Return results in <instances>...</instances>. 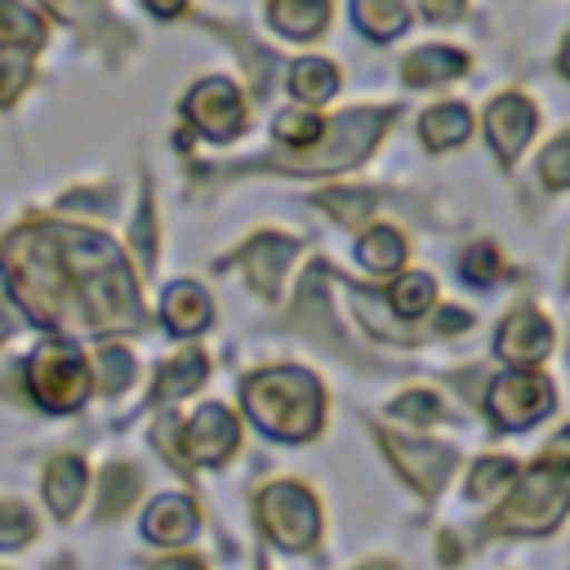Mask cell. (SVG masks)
Masks as SVG:
<instances>
[{
  "instance_id": "38",
  "label": "cell",
  "mask_w": 570,
  "mask_h": 570,
  "mask_svg": "<svg viewBox=\"0 0 570 570\" xmlns=\"http://www.w3.org/2000/svg\"><path fill=\"white\" fill-rule=\"evenodd\" d=\"M156 570H200V561H187V557L178 561V557H174V561H160Z\"/></svg>"
},
{
  "instance_id": "25",
  "label": "cell",
  "mask_w": 570,
  "mask_h": 570,
  "mask_svg": "<svg viewBox=\"0 0 570 570\" xmlns=\"http://www.w3.org/2000/svg\"><path fill=\"white\" fill-rule=\"evenodd\" d=\"M205 361H200V352H183L178 361H169L165 370H160V383H156V396H187L200 379H205Z\"/></svg>"
},
{
  "instance_id": "8",
  "label": "cell",
  "mask_w": 570,
  "mask_h": 570,
  "mask_svg": "<svg viewBox=\"0 0 570 570\" xmlns=\"http://www.w3.org/2000/svg\"><path fill=\"white\" fill-rule=\"evenodd\" d=\"M187 120L200 125V134H209V138H232L245 125V107H240V94L232 89V80H200L187 94Z\"/></svg>"
},
{
  "instance_id": "11",
  "label": "cell",
  "mask_w": 570,
  "mask_h": 570,
  "mask_svg": "<svg viewBox=\"0 0 570 570\" xmlns=\"http://www.w3.org/2000/svg\"><path fill=\"white\" fill-rule=\"evenodd\" d=\"M548 347H552V325L534 307H517L499 330V356H508L512 365H534L548 356Z\"/></svg>"
},
{
  "instance_id": "26",
  "label": "cell",
  "mask_w": 570,
  "mask_h": 570,
  "mask_svg": "<svg viewBox=\"0 0 570 570\" xmlns=\"http://www.w3.org/2000/svg\"><path fill=\"white\" fill-rule=\"evenodd\" d=\"M512 476H517V463H512V459H481V463L472 468V476H468V494H472V499H490V494H499Z\"/></svg>"
},
{
  "instance_id": "1",
  "label": "cell",
  "mask_w": 570,
  "mask_h": 570,
  "mask_svg": "<svg viewBox=\"0 0 570 570\" xmlns=\"http://www.w3.org/2000/svg\"><path fill=\"white\" fill-rule=\"evenodd\" d=\"M570 508V428L539 454V463L517 481L503 512L490 521V530L512 534H548Z\"/></svg>"
},
{
  "instance_id": "42",
  "label": "cell",
  "mask_w": 570,
  "mask_h": 570,
  "mask_svg": "<svg viewBox=\"0 0 570 570\" xmlns=\"http://www.w3.org/2000/svg\"><path fill=\"white\" fill-rule=\"evenodd\" d=\"M361 570H396V566H387V561H374V566H361Z\"/></svg>"
},
{
  "instance_id": "18",
  "label": "cell",
  "mask_w": 570,
  "mask_h": 570,
  "mask_svg": "<svg viewBox=\"0 0 570 570\" xmlns=\"http://www.w3.org/2000/svg\"><path fill=\"white\" fill-rule=\"evenodd\" d=\"M468 129H472V116H468V107H459V102H441V107H432V111L419 120V134H423L428 147H454V142L468 138Z\"/></svg>"
},
{
  "instance_id": "16",
  "label": "cell",
  "mask_w": 570,
  "mask_h": 570,
  "mask_svg": "<svg viewBox=\"0 0 570 570\" xmlns=\"http://www.w3.org/2000/svg\"><path fill=\"white\" fill-rule=\"evenodd\" d=\"M463 67H468L463 53L441 49V45H428V49H414V53L405 58V80H410V85H436V80L459 76Z\"/></svg>"
},
{
  "instance_id": "29",
  "label": "cell",
  "mask_w": 570,
  "mask_h": 570,
  "mask_svg": "<svg viewBox=\"0 0 570 570\" xmlns=\"http://www.w3.org/2000/svg\"><path fill=\"white\" fill-rule=\"evenodd\" d=\"M356 312L365 316V325H370L374 334H383V338H392V343H414V334H410V330H396V325H387L383 298H374V294H356Z\"/></svg>"
},
{
  "instance_id": "13",
  "label": "cell",
  "mask_w": 570,
  "mask_h": 570,
  "mask_svg": "<svg viewBox=\"0 0 570 570\" xmlns=\"http://www.w3.org/2000/svg\"><path fill=\"white\" fill-rule=\"evenodd\" d=\"M289 254H294V245H289L285 236H258V240L245 249V272H249V281L258 285V294H276Z\"/></svg>"
},
{
  "instance_id": "32",
  "label": "cell",
  "mask_w": 570,
  "mask_h": 570,
  "mask_svg": "<svg viewBox=\"0 0 570 570\" xmlns=\"http://www.w3.org/2000/svg\"><path fill=\"white\" fill-rule=\"evenodd\" d=\"M392 414H396V419H410V423H419V428H428V423L441 414V405H436L432 392H410V396H401V401L392 405Z\"/></svg>"
},
{
  "instance_id": "14",
  "label": "cell",
  "mask_w": 570,
  "mask_h": 570,
  "mask_svg": "<svg viewBox=\"0 0 570 570\" xmlns=\"http://www.w3.org/2000/svg\"><path fill=\"white\" fill-rule=\"evenodd\" d=\"M85 494V463L80 459H53L45 472V499L58 517H71Z\"/></svg>"
},
{
  "instance_id": "35",
  "label": "cell",
  "mask_w": 570,
  "mask_h": 570,
  "mask_svg": "<svg viewBox=\"0 0 570 570\" xmlns=\"http://www.w3.org/2000/svg\"><path fill=\"white\" fill-rule=\"evenodd\" d=\"M27 85V53H0V102Z\"/></svg>"
},
{
  "instance_id": "30",
  "label": "cell",
  "mask_w": 570,
  "mask_h": 570,
  "mask_svg": "<svg viewBox=\"0 0 570 570\" xmlns=\"http://www.w3.org/2000/svg\"><path fill=\"white\" fill-rule=\"evenodd\" d=\"M539 169H543V183H548V187H570V134H561V138L543 151Z\"/></svg>"
},
{
  "instance_id": "20",
  "label": "cell",
  "mask_w": 570,
  "mask_h": 570,
  "mask_svg": "<svg viewBox=\"0 0 570 570\" xmlns=\"http://www.w3.org/2000/svg\"><path fill=\"white\" fill-rule=\"evenodd\" d=\"M142 490V476L129 468V463H107L102 472V503H98V517H120Z\"/></svg>"
},
{
  "instance_id": "15",
  "label": "cell",
  "mask_w": 570,
  "mask_h": 570,
  "mask_svg": "<svg viewBox=\"0 0 570 570\" xmlns=\"http://www.w3.org/2000/svg\"><path fill=\"white\" fill-rule=\"evenodd\" d=\"M330 18V0H272V22L289 40H312Z\"/></svg>"
},
{
  "instance_id": "40",
  "label": "cell",
  "mask_w": 570,
  "mask_h": 570,
  "mask_svg": "<svg viewBox=\"0 0 570 570\" xmlns=\"http://www.w3.org/2000/svg\"><path fill=\"white\" fill-rule=\"evenodd\" d=\"M561 71L570 76V40H566V49H561Z\"/></svg>"
},
{
  "instance_id": "41",
  "label": "cell",
  "mask_w": 570,
  "mask_h": 570,
  "mask_svg": "<svg viewBox=\"0 0 570 570\" xmlns=\"http://www.w3.org/2000/svg\"><path fill=\"white\" fill-rule=\"evenodd\" d=\"M4 334H9V312L0 307V338H4Z\"/></svg>"
},
{
  "instance_id": "3",
  "label": "cell",
  "mask_w": 570,
  "mask_h": 570,
  "mask_svg": "<svg viewBox=\"0 0 570 570\" xmlns=\"http://www.w3.org/2000/svg\"><path fill=\"white\" fill-rule=\"evenodd\" d=\"M383 125H387V111H347L330 129H321L316 151L285 156V165H294V169H343V165H352L370 151V142L379 138Z\"/></svg>"
},
{
  "instance_id": "17",
  "label": "cell",
  "mask_w": 570,
  "mask_h": 570,
  "mask_svg": "<svg viewBox=\"0 0 570 570\" xmlns=\"http://www.w3.org/2000/svg\"><path fill=\"white\" fill-rule=\"evenodd\" d=\"M165 321H169L178 334H196V330H205V321H209V298H205V289L191 285V281L174 285L169 298H165Z\"/></svg>"
},
{
  "instance_id": "37",
  "label": "cell",
  "mask_w": 570,
  "mask_h": 570,
  "mask_svg": "<svg viewBox=\"0 0 570 570\" xmlns=\"http://www.w3.org/2000/svg\"><path fill=\"white\" fill-rule=\"evenodd\" d=\"M468 321H472V316H468V312H459V307H445V312H441V321H436V325H441V330H468Z\"/></svg>"
},
{
  "instance_id": "19",
  "label": "cell",
  "mask_w": 570,
  "mask_h": 570,
  "mask_svg": "<svg viewBox=\"0 0 570 570\" xmlns=\"http://www.w3.org/2000/svg\"><path fill=\"white\" fill-rule=\"evenodd\" d=\"M352 18L374 40H387V36H396L410 22V13H405L401 0H352Z\"/></svg>"
},
{
  "instance_id": "23",
  "label": "cell",
  "mask_w": 570,
  "mask_h": 570,
  "mask_svg": "<svg viewBox=\"0 0 570 570\" xmlns=\"http://www.w3.org/2000/svg\"><path fill=\"white\" fill-rule=\"evenodd\" d=\"M432 298H436V285H432V276H423V272L401 276V281L392 285V294H387V303H392L396 316H423V312L432 307Z\"/></svg>"
},
{
  "instance_id": "7",
  "label": "cell",
  "mask_w": 570,
  "mask_h": 570,
  "mask_svg": "<svg viewBox=\"0 0 570 570\" xmlns=\"http://www.w3.org/2000/svg\"><path fill=\"white\" fill-rule=\"evenodd\" d=\"M383 450L392 454L396 472L419 490V494H436L454 468V450L436 445V441H423V436H396V432H379Z\"/></svg>"
},
{
  "instance_id": "31",
  "label": "cell",
  "mask_w": 570,
  "mask_h": 570,
  "mask_svg": "<svg viewBox=\"0 0 570 570\" xmlns=\"http://www.w3.org/2000/svg\"><path fill=\"white\" fill-rule=\"evenodd\" d=\"M129 374H134V361L125 352H102L98 356V387L102 392H120L129 383Z\"/></svg>"
},
{
  "instance_id": "43",
  "label": "cell",
  "mask_w": 570,
  "mask_h": 570,
  "mask_svg": "<svg viewBox=\"0 0 570 570\" xmlns=\"http://www.w3.org/2000/svg\"><path fill=\"white\" fill-rule=\"evenodd\" d=\"M49 4H53V0H49Z\"/></svg>"
},
{
  "instance_id": "5",
  "label": "cell",
  "mask_w": 570,
  "mask_h": 570,
  "mask_svg": "<svg viewBox=\"0 0 570 570\" xmlns=\"http://www.w3.org/2000/svg\"><path fill=\"white\" fill-rule=\"evenodd\" d=\"M258 521L267 525V534L285 548H307L321 530V508L303 485H267L258 494Z\"/></svg>"
},
{
  "instance_id": "21",
  "label": "cell",
  "mask_w": 570,
  "mask_h": 570,
  "mask_svg": "<svg viewBox=\"0 0 570 570\" xmlns=\"http://www.w3.org/2000/svg\"><path fill=\"white\" fill-rule=\"evenodd\" d=\"M289 89H294L303 102H325V98L338 89V76H334L330 62H321V58H303V62L289 71Z\"/></svg>"
},
{
  "instance_id": "10",
  "label": "cell",
  "mask_w": 570,
  "mask_h": 570,
  "mask_svg": "<svg viewBox=\"0 0 570 570\" xmlns=\"http://www.w3.org/2000/svg\"><path fill=\"white\" fill-rule=\"evenodd\" d=\"M485 129H490V142H494V151H499V160H517V151L530 142V134H534V107L521 98V94H503V98H494V107H490V116H485Z\"/></svg>"
},
{
  "instance_id": "27",
  "label": "cell",
  "mask_w": 570,
  "mask_h": 570,
  "mask_svg": "<svg viewBox=\"0 0 570 570\" xmlns=\"http://www.w3.org/2000/svg\"><path fill=\"white\" fill-rule=\"evenodd\" d=\"M31 534H36V517H31V508L4 499V503H0V548H18V543H27Z\"/></svg>"
},
{
  "instance_id": "12",
  "label": "cell",
  "mask_w": 570,
  "mask_h": 570,
  "mask_svg": "<svg viewBox=\"0 0 570 570\" xmlns=\"http://www.w3.org/2000/svg\"><path fill=\"white\" fill-rule=\"evenodd\" d=\"M142 530L156 543H183V539L196 534V508L187 499H174V494L169 499H156L147 508V517H142Z\"/></svg>"
},
{
  "instance_id": "4",
  "label": "cell",
  "mask_w": 570,
  "mask_h": 570,
  "mask_svg": "<svg viewBox=\"0 0 570 570\" xmlns=\"http://www.w3.org/2000/svg\"><path fill=\"white\" fill-rule=\"evenodd\" d=\"M27 374H31L36 401H40L45 410H76V405L85 401V392H89V370H85V361H80L71 347H58V343L40 347V352L31 356V365H27Z\"/></svg>"
},
{
  "instance_id": "9",
  "label": "cell",
  "mask_w": 570,
  "mask_h": 570,
  "mask_svg": "<svg viewBox=\"0 0 570 570\" xmlns=\"http://www.w3.org/2000/svg\"><path fill=\"white\" fill-rule=\"evenodd\" d=\"M232 445H236V419H232L223 405H205V410L187 423V432L178 436L174 459H187V463H218V459L232 454Z\"/></svg>"
},
{
  "instance_id": "36",
  "label": "cell",
  "mask_w": 570,
  "mask_h": 570,
  "mask_svg": "<svg viewBox=\"0 0 570 570\" xmlns=\"http://www.w3.org/2000/svg\"><path fill=\"white\" fill-rule=\"evenodd\" d=\"M419 4H423L432 18H454V13L463 9V0H419Z\"/></svg>"
},
{
  "instance_id": "6",
  "label": "cell",
  "mask_w": 570,
  "mask_h": 570,
  "mask_svg": "<svg viewBox=\"0 0 570 570\" xmlns=\"http://www.w3.org/2000/svg\"><path fill=\"white\" fill-rule=\"evenodd\" d=\"M485 405H490V419L499 428H525V423H534L552 410V383L530 374V370H517V374L494 379Z\"/></svg>"
},
{
  "instance_id": "24",
  "label": "cell",
  "mask_w": 570,
  "mask_h": 570,
  "mask_svg": "<svg viewBox=\"0 0 570 570\" xmlns=\"http://www.w3.org/2000/svg\"><path fill=\"white\" fill-rule=\"evenodd\" d=\"M45 22L18 4V0H0V45H40Z\"/></svg>"
},
{
  "instance_id": "2",
  "label": "cell",
  "mask_w": 570,
  "mask_h": 570,
  "mask_svg": "<svg viewBox=\"0 0 570 570\" xmlns=\"http://www.w3.org/2000/svg\"><path fill=\"white\" fill-rule=\"evenodd\" d=\"M245 410L263 432L303 441L321 428L325 396L316 379L303 370H263L245 383Z\"/></svg>"
},
{
  "instance_id": "39",
  "label": "cell",
  "mask_w": 570,
  "mask_h": 570,
  "mask_svg": "<svg viewBox=\"0 0 570 570\" xmlns=\"http://www.w3.org/2000/svg\"><path fill=\"white\" fill-rule=\"evenodd\" d=\"M147 4H151L156 13H178V9H183V0H147Z\"/></svg>"
},
{
  "instance_id": "34",
  "label": "cell",
  "mask_w": 570,
  "mask_h": 570,
  "mask_svg": "<svg viewBox=\"0 0 570 570\" xmlns=\"http://www.w3.org/2000/svg\"><path fill=\"white\" fill-rule=\"evenodd\" d=\"M494 272H499V254H494L490 245H472L468 258H463V276L476 281V285H490Z\"/></svg>"
},
{
  "instance_id": "22",
  "label": "cell",
  "mask_w": 570,
  "mask_h": 570,
  "mask_svg": "<svg viewBox=\"0 0 570 570\" xmlns=\"http://www.w3.org/2000/svg\"><path fill=\"white\" fill-rule=\"evenodd\" d=\"M361 263H365L370 272H392V267H401V263H405V240H401V232H392V227L365 232V236H361Z\"/></svg>"
},
{
  "instance_id": "33",
  "label": "cell",
  "mask_w": 570,
  "mask_h": 570,
  "mask_svg": "<svg viewBox=\"0 0 570 570\" xmlns=\"http://www.w3.org/2000/svg\"><path fill=\"white\" fill-rule=\"evenodd\" d=\"M276 134L285 138V142H294V147H307V142H316L321 138V120L316 116H281L276 120Z\"/></svg>"
},
{
  "instance_id": "28",
  "label": "cell",
  "mask_w": 570,
  "mask_h": 570,
  "mask_svg": "<svg viewBox=\"0 0 570 570\" xmlns=\"http://www.w3.org/2000/svg\"><path fill=\"white\" fill-rule=\"evenodd\" d=\"M321 205H325V209H334L343 223H361V218H370L374 196H370V191H325V196H321Z\"/></svg>"
}]
</instances>
